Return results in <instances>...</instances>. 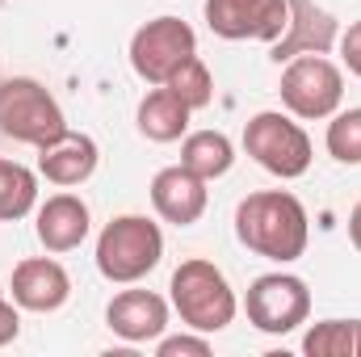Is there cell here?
I'll list each match as a JSON object with an SVG mask.
<instances>
[{
  "instance_id": "6da1fadb",
  "label": "cell",
  "mask_w": 361,
  "mask_h": 357,
  "mask_svg": "<svg viewBox=\"0 0 361 357\" xmlns=\"http://www.w3.org/2000/svg\"><path fill=\"white\" fill-rule=\"evenodd\" d=\"M235 240L273 265H290L311 240L307 206L290 189H257L235 206Z\"/></svg>"
},
{
  "instance_id": "7a4b0ae2",
  "label": "cell",
  "mask_w": 361,
  "mask_h": 357,
  "mask_svg": "<svg viewBox=\"0 0 361 357\" xmlns=\"http://www.w3.org/2000/svg\"><path fill=\"white\" fill-rule=\"evenodd\" d=\"M169 298H173V311L180 315L185 328L193 332H223L235 324V311H240V298L227 282V273L214 265V261H180L173 282H169Z\"/></svg>"
},
{
  "instance_id": "3957f363",
  "label": "cell",
  "mask_w": 361,
  "mask_h": 357,
  "mask_svg": "<svg viewBox=\"0 0 361 357\" xmlns=\"http://www.w3.org/2000/svg\"><path fill=\"white\" fill-rule=\"evenodd\" d=\"M164 261V231L147 214H118L97 236V273L114 286H135Z\"/></svg>"
},
{
  "instance_id": "277c9868",
  "label": "cell",
  "mask_w": 361,
  "mask_h": 357,
  "mask_svg": "<svg viewBox=\"0 0 361 357\" xmlns=\"http://www.w3.org/2000/svg\"><path fill=\"white\" fill-rule=\"evenodd\" d=\"M68 131L63 105L51 97L47 85L34 76H8L0 80V135L25 147H47Z\"/></svg>"
},
{
  "instance_id": "5b68a950",
  "label": "cell",
  "mask_w": 361,
  "mask_h": 357,
  "mask_svg": "<svg viewBox=\"0 0 361 357\" xmlns=\"http://www.w3.org/2000/svg\"><path fill=\"white\" fill-rule=\"evenodd\" d=\"M244 152L281 181H294L311 169V139L294 122V114L281 109H261L244 126Z\"/></svg>"
},
{
  "instance_id": "8992f818",
  "label": "cell",
  "mask_w": 361,
  "mask_h": 357,
  "mask_svg": "<svg viewBox=\"0 0 361 357\" xmlns=\"http://www.w3.org/2000/svg\"><path fill=\"white\" fill-rule=\"evenodd\" d=\"M281 105L302 122L332 118L345 101V72L328 55H298L281 68Z\"/></svg>"
},
{
  "instance_id": "52a82bcc",
  "label": "cell",
  "mask_w": 361,
  "mask_h": 357,
  "mask_svg": "<svg viewBox=\"0 0 361 357\" xmlns=\"http://www.w3.org/2000/svg\"><path fill=\"white\" fill-rule=\"evenodd\" d=\"M193 55H197V34L189 21H180L173 13L143 21L130 34V68L147 85H169V76Z\"/></svg>"
},
{
  "instance_id": "ba28073f",
  "label": "cell",
  "mask_w": 361,
  "mask_h": 357,
  "mask_svg": "<svg viewBox=\"0 0 361 357\" xmlns=\"http://www.w3.org/2000/svg\"><path fill=\"white\" fill-rule=\"evenodd\" d=\"M244 311H248V324L257 332L286 337V332H294V328L307 324V315H311V290L294 273H261V277H252V286L244 294Z\"/></svg>"
},
{
  "instance_id": "9c48e42d",
  "label": "cell",
  "mask_w": 361,
  "mask_h": 357,
  "mask_svg": "<svg viewBox=\"0 0 361 357\" xmlns=\"http://www.w3.org/2000/svg\"><path fill=\"white\" fill-rule=\"evenodd\" d=\"M210 34L227 38V42H277L286 21H290V4L286 0H206L202 4Z\"/></svg>"
},
{
  "instance_id": "30bf717a",
  "label": "cell",
  "mask_w": 361,
  "mask_h": 357,
  "mask_svg": "<svg viewBox=\"0 0 361 357\" xmlns=\"http://www.w3.org/2000/svg\"><path fill=\"white\" fill-rule=\"evenodd\" d=\"M286 4H290V21H286L281 38L269 47V59L281 68L298 55H328L341 38L336 17L315 0H286Z\"/></svg>"
},
{
  "instance_id": "8fae6325",
  "label": "cell",
  "mask_w": 361,
  "mask_h": 357,
  "mask_svg": "<svg viewBox=\"0 0 361 357\" xmlns=\"http://www.w3.org/2000/svg\"><path fill=\"white\" fill-rule=\"evenodd\" d=\"M8 290H13V303L21 311L51 315V311H59L72 298V277H68V269L59 265L55 257H25L13 269Z\"/></svg>"
},
{
  "instance_id": "7c38bea8",
  "label": "cell",
  "mask_w": 361,
  "mask_h": 357,
  "mask_svg": "<svg viewBox=\"0 0 361 357\" xmlns=\"http://www.w3.org/2000/svg\"><path fill=\"white\" fill-rule=\"evenodd\" d=\"M105 324H109V332L122 337L126 345L160 341V337L169 332V298H160L156 290H122V294L109 298Z\"/></svg>"
},
{
  "instance_id": "4fadbf2b",
  "label": "cell",
  "mask_w": 361,
  "mask_h": 357,
  "mask_svg": "<svg viewBox=\"0 0 361 357\" xmlns=\"http://www.w3.org/2000/svg\"><path fill=\"white\" fill-rule=\"evenodd\" d=\"M210 181H202L197 173H189L185 164H169L152 177V206L164 223L173 227H193L206 206H210Z\"/></svg>"
},
{
  "instance_id": "5bb4252c",
  "label": "cell",
  "mask_w": 361,
  "mask_h": 357,
  "mask_svg": "<svg viewBox=\"0 0 361 357\" xmlns=\"http://www.w3.org/2000/svg\"><path fill=\"white\" fill-rule=\"evenodd\" d=\"M92 214L89 202L76 193H51L38 210H34V236L47 253H72L89 240Z\"/></svg>"
},
{
  "instance_id": "9a60e30c",
  "label": "cell",
  "mask_w": 361,
  "mask_h": 357,
  "mask_svg": "<svg viewBox=\"0 0 361 357\" xmlns=\"http://www.w3.org/2000/svg\"><path fill=\"white\" fill-rule=\"evenodd\" d=\"M97 160H101L97 139L85 135V131H72V126L59 139H51L47 147H38V173L51 185H63V189L85 185L97 173Z\"/></svg>"
},
{
  "instance_id": "2e32d148",
  "label": "cell",
  "mask_w": 361,
  "mask_h": 357,
  "mask_svg": "<svg viewBox=\"0 0 361 357\" xmlns=\"http://www.w3.org/2000/svg\"><path fill=\"white\" fill-rule=\"evenodd\" d=\"M189 118H193V109L169 85H156V89L139 101V109H135V126L152 143H177V139H185Z\"/></svg>"
},
{
  "instance_id": "e0dca14e",
  "label": "cell",
  "mask_w": 361,
  "mask_h": 357,
  "mask_svg": "<svg viewBox=\"0 0 361 357\" xmlns=\"http://www.w3.org/2000/svg\"><path fill=\"white\" fill-rule=\"evenodd\" d=\"M180 164L202 181H219L235 164V143L223 131H189L180 139Z\"/></svg>"
},
{
  "instance_id": "ac0fdd59",
  "label": "cell",
  "mask_w": 361,
  "mask_h": 357,
  "mask_svg": "<svg viewBox=\"0 0 361 357\" xmlns=\"http://www.w3.org/2000/svg\"><path fill=\"white\" fill-rule=\"evenodd\" d=\"M38 210V173L0 156V223H17Z\"/></svg>"
},
{
  "instance_id": "d6986e66",
  "label": "cell",
  "mask_w": 361,
  "mask_h": 357,
  "mask_svg": "<svg viewBox=\"0 0 361 357\" xmlns=\"http://www.w3.org/2000/svg\"><path fill=\"white\" fill-rule=\"evenodd\" d=\"M324 147L336 164H361V105L353 109H336L332 122H328V135H324Z\"/></svg>"
},
{
  "instance_id": "ffe728a7",
  "label": "cell",
  "mask_w": 361,
  "mask_h": 357,
  "mask_svg": "<svg viewBox=\"0 0 361 357\" xmlns=\"http://www.w3.org/2000/svg\"><path fill=\"white\" fill-rule=\"evenodd\" d=\"M307 357H353V320H319L302 337Z\"/></svg>"
},
{
  "instance_id": "44dd1931",
  "label": "cell",
  "mask_w": 361,
  "mask_h": 357,
  "mask_svg": "<svg viewBox=\"0 0 361 357\" xmlns=\"http://www.w3.org/2000/svg\"><path fill=\"white\" fill-rule=\"evenodd\" d=\"M169 89L177 92L189 109H206V105L214 101V76H210V68L193 55V59H185L177 72L169 76Z\"/></svg>"
},
{
  "instance_id": "7402d4cb",
  "label": "cell",
  "mask_w": 361,
  "mask_h": 357,
  "mask_svg": "<svg viewBox=\"0 0 361 357\" xmlns=\"http://www.w3.org/2000/svg\"><path fill=\"white\" fill-rule=\"evenodd\" d=\"M160 357H210V337L206 332H180V337H160L156 341Z\"/></svg>"
},
{
  "instance_id": "603a6c76",
  "label": "cell",
  "mask_w": 361,
  "mask_h": 357,
  "mask_svg": "<svg viewBox=\"0 0 361 357\" xmlns=\"http://www.w3.org/2000/svg\"><path fill=\"white\" fill-rule=\"evenodd\" d=\"M336 47H341V59H345V68L361 76V21H353L341 38H336Z\"/></svg>"
},
{
  "instance_id": "cb8c5ba5",
  "label": "cell",
  "mask_w": 361,
  "mask_h": 357,
  "mask_svg": "<svg viewBox=\"0 0 361 357\" xmlns=\"http://www.w3.org/2000/svg\"><path fill=\"white\" fill-rule=\"evenodd\" d=\"M21 337V307L17 303H8L4 294H0V349L4 345H13Z\"/></svg>"
},
{
  "instance_id": "d4e9b609",
  "label": "cell",
  "mask_w": 361,
  "mask_h": 357,
  "mask_svg": "<svg viewBox=\"0 0 361 357\" xmlns=\"http://www.w3.org/2000/svg\"><path fill=\"white\" fill-rule=\"evenodd\" d=\"M349 244L361 253V202L349 210Z\"/></svg>"
},
{
  "instance_id": "484cf974",
  "label": "cell",
  "mask_w": 361,
  "mask_h": 357,
  "mask_svg": "<svg viewBox=\"0 0 361 357\" xmlns=\"http://www.w3.org/2000/svg\"><path fill=\"white\" fill-rule=\"evenodd\" d=\"M353 357H361V320H353Z\"/></svg>"
},
{
  "instance_id": "4316f807",
  "label": "cell",
  "mask_w": 361,
  "mask_h": 357,
  "mask_svg": "<svg viewBox=\"0 0 361 357\" xmlns=\"http://www.w3.org/2000/svg\"><path fill=\"white\" fill-rule=\"evenodd\" d=\"M0 294H4V290H0Z\"/></svg>"
},
{
  "instance_id": "83f0119b",
  "label": "cell",
  "mask_w": 361,
  "mask_h": 357,
  "mask_svg": "<svg viewBox=\"0 0 361 357\" xmlns=\"http://www.w3.org/2000/svg\"><path fill=\"white\" fill-rule=\"evenodd\" d=\"M0 4H4V0H0Z\"/></svg>"
}]
</instances>
